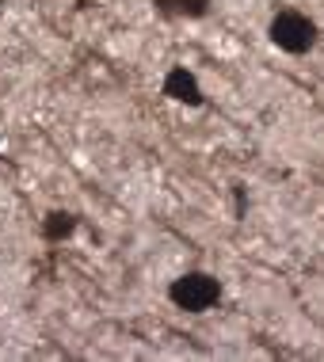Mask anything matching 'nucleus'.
Listing matches in <instances>:
<instances>
[{
  "label": "nucleus",
  "instance_id": "obj_1",
  "mask_svg": "<svg viewBox=\"0 0 324 362\" xmlns=\"http://www.w3.org/2000/svg\"><path fill=\"white\" fill-rule=\"evenodd\" d=\"M271 39H274V46L290 50V54H305L316 39V27L305 16H298V12H279L271 23Z\"/></svg>",
  "mask_w": 324,
  "mask_h": 362
},
{
  "label": "nucleus",
  "instance_id": "obj_2",
  "mask_svg": "<svg viewBox=\"0 0 324 362\" xmlns=\"http://www.w3.org/2000/svg\"><path fill=\"white\" fill-rule=\"evenodd\" d=\"M172 301L180 305V309H191V313H202V309H210V305L217 301V282L210 279V275H183V279L172 282Z\"/></svg>",
  "mask_w": 324,
  "mask_h": 362
},
{
  "label": "nucleus",
  "instance_id": "obj_3",
  "mask_svg": "<svg viewBox=\"0 0 324 362\" xmlns=\"http://www.w3.org/2000/svg\"><path fill=\"white\" fill-rule=\"evenodd\" d=\"M164 92L172 99H180V103H202L199 84H195V76L187 73V69H172V73H168V81H164Z\"/></svg>",
  "mask_w": 324,
  "mask_h": 362
},
{
  "label": "nucleus",
  "instance_id": "obj_4",
  "mask_svg": "<svg viewBox=\"0 0 324 362\" xmlns=\"http://www.w3.org/2000/svg\"><path fill=\"white\" fill-rule=\"evenodd\" d=\"M73 217L69 214H50L46 217V225H42V233H46V240H61V237H69L73 233Z\"/></svg>",
  "mask_w": 324,
  "mask_h": 362
},
{
  "label": "nucleus",
  "instance_id": "obj_5",
  "mask_svg": "<svg viewBox=\"0 0 324 362\" xmlns=\"http://www.w3.org/2000/svg\"><path fill=\"white\" fill-rule=\"evenodd\" d=\"M164 12H175V16H202L206 12V0H157Z\"/></svg>",
  "mask_w": 324,
  "mask_h": 362
}]
</instances>
